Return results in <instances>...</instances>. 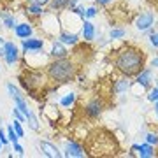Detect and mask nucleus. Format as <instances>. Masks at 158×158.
<instances>
[{"mask_svg": "<svg viewBox=\"0 0 158 158\" xmlns=\"http://www.w3.org/2000/svg\"><path fill=\"white\" fill-rule=\"evenodd\" d=\"M79 35H81V40H85V42H93L97 39V27L93 25L91 19H83L81 21Z\"/></svg>", "mask_w": 158, "mask_h": 158, "instance_id": "2eb2a0df", "label": "nucleus"}, {"mask_svg": "<svg viewBox=\"0 0 158 158\" xmlns=\"http://www.w3.org/2000/svg\"><path fill=\"white\" fill-rule=\"evenodd\" d=\"M27 125H28L30 128L34 130V132H39L40 130V123H39V118H37V114L32 111V113L27 116Z\"/></svg>", "mask_w": 158, "mask_h": 158, "instance_id": "5701e85b", "label": "nucleus"}, {"mask_svg": "<svg viewBox=\"0 0 158 158\" xmlns=\"http://www.w3.org/2000/svg\"><path fill=\"white\" fill-rule=\"evenodd\" d=\"M60 149H62V153H63V156L65 158H86L88 156L85 144L79 142L77 139H74V137L65 139Z\"/></svg>", "mask_w": 158, "mask_h": 158, "instance_id": "423d86ee", "label": "nucleus"}, {"mask_svg": "<svg viewBox=\"0 0 158 158\" xmlns=\"http://www.w3.org/2000/svg\"><path fill=\"white\" fill-rule=\"evenodd\" d=\"M56 39L60 40V42H63L67 48H74L76 44H79V42H81V35H79V32H72V30L62 28L60 32H58Z\"/></svg>", "mask_w": 158, "mask_h": 158, "instance_id": "f3484780", "label": "nucleus"}, {"mask_svg": "<svg viewBox=\"0 0 158 158\" xmlns=\"http://www.w3.org/2000/svg\"><path fill=\"white\" fill-rule=\"evenodd\" d=\"M35 23L32 21H18V25L14 27V30H12V34H14V37L16 39H28V37H32V35H35Z\"/></svg>", "mask_w": 158, "mask_h": 158, "instance_id": "4468645a", "label": "nucleus"}, {"mask_svg": "<svg viewBox=\"0 0 158 158\" xmlns=\"http://www.w3.org/2000/svg\"><path fill=\"white\" fill-rule=\"evenodd\" d=\"M85 9H86V7L83 6V4H79V6L72 7V9H70V11H72L74 14H77V16L81 18V19H85Z\"/></svg>", "mask_w": 158, "mask_h": 158, "instance_id": "2f4dec72", "label": "nucleus"}, {"mask_svg": "<svg viewBox=\"0 0 158 158\" xmlns=\"http://www.w3.org/2000/svg\"><path fill=\"white\" fill-rule=\"evenodd\" d=\"M114 2H116V0H95V4L98 7H109V6H113Z\"/></svg>", "mask_w": 158, "mask_h": 158, "instance_id": "f704fd0d", "label": "nucleus"}, {"mask_svg": "<svg viewBox=\"0 0 158 158\" xmlns=\"http://www.w3.org/2000/svg\"><path fill=\"white\" fill-rule=\"evenodd\" d=\"M98 6L97 4H93V6H88L85 9V19H93V18H97L98 16Z\"/></svg>", "mask_w": 158, "mask_h": 158, "instance_id": "b1692460", "label": "nucleus"}, {"mask_svg": "<svg viewBox=\"0 0 158 158\" xmlns=\"http://www.w3.org/2000/svg\"><path fill=\"white\" fill-rule=\"evenodd\" d=\"M6 132H7V139H9V142H11V144H14V142H18V141H19V137H18V134L14 132V128H12V123L9 125L7 128H6Z\"/></svg>", "mask_w": 158, "mask_h": 158, "instance_id": "c85d7f7f", "label": "nucleus"}, {"mask_svg": "<svg viewBox=\"0 0 158 158\" xmlns=\"http://www.w3.org/2000/svg\"><path fill=\"white\" fill-rule=\"evenodd\" d=\"M125 35H127V30H125V28H121V27H111L107 37H109V40H111V42H114V40L125 39Z\"/></svg>", "mask_w": 158, "mask_h": 158, "instance_id": "4be33fe9", "label": "nucleus"}, {"mask_svg": "<svg viewBox=\"0 0 158 158\" xmlns=\"http://www.w3.org/2000/svg\"><path fill=\"white\" fill-rule=\"evenodd\" d=\"M146 98H148L149 102H151V104H153V102H156V100H158V86H156V85H153L151 88L148 90Z\"/></svg>", "mask_w": 158, "mask_h": 158, "instance_id": "bb28decb", "label": "nucleus"}, {"mask_svg": "<svg viewBox=\"0 0 158 158\" xmlns=\"http://www.w3.org/2000/svg\"><path fill=\"white\" fill-rule=\"evenodd\" d=\"M130 86H132V77H127V76H121L119 74V77H116L113 81V86H111V90L116 97L123 95L127 91H130Z\"/></svg>", "mask_w": 158, "mask_h": 158, "instance_id": "a211bd4d", "label": "nucleus"}, {"mask_svg": "<svg viewBox=\"0 0 158 158\" xmlns=\"http://www.w3.org/2000/svg\"><path fill=\"white\" fill-rule=\"evenodd\" d=\"M155 85H156V86H158V79H155Z\"/></svg>", "mask_w": 158, "mask_h": 158, "instance_id": "79ce46f5", "label": "nucleus"}, {"mask_svg": "<svg viewBox=\"0 0 158 158\" xmlns=\"http://www.w3.org/2000/svg\"><path fill=\"white\" fill-rule=\"evenodd\" d=\"M155 79H156L155 77V69H153L151 65H146L135 77L132 79V85L137 86V88H141L142 91H148L153 85H155Z\"/></svg>", "mask_w": 158, "mask_h": 158, "instance_id": "0eeeda50", "label": "nucleus"}, {"mask_svg": "<svg viewBox=\"0 0 158 158\" xmlns=\"http://www.w3.org/2000/svg\"><path fill=\"white\" fill-rule=\"evenodd\" d=\"M81 4V0H69V9H72V7L79 6Z\"/></svg>", "mask_w": 158, "mask_h": 158, "instance_id": "58836bf2", "label": "nucleus"}, {"mask_svg": "<svg viewBox=\"0 0 158 158\" xmlns=\"http://www.w3.org/2000/svg\"><path fill=\"white\" fill-rule=\"evenodd\" d=\"M149 65H151L153 69H158V55H156V56H153L151 60H149Z\"/></svg>", "mask_w": 158, "mask_h": 158, "instance_id": "e433bc0d", "label": "nucleus"}, {"mask_svg": "<svg viewBox=\"0 0 158 158\" xmlns=\"http://www.w3.org/2000/svg\"><path fill=\"white\" fill-rule=\"evenodd\" d=\"M11 114H12V119H18V121H21V123H27V118H25V114H23L21 111L16 107V106L12 107Z\"/></svg>", "mask_w": 158, "mask_h": 158, "instance_id": "7c9ffc66", "label": "nucleus"}, {"mask_svg": "<svg viewBox=\"0 0 158 158\" xmlns=\"http://www.w3.org/2000/svg\"><path fill=\"white\" fill-rule=\"evenodd\" d=\"M4 2H7V0H4Z\"/></svg>", "mask_w": 158, "mask_h": 158, "instance_id": "c03bdc74", "label": "nucleus"}, {"mask_svg": "<svg viewBox=\"0 0 158 158\" xmlns=\"http://www.w3.org/2000/svg\"><path fill=\"white\" fill-rule=\"evenodd\" d=\"M0 142H2L4 146H11V142H9V139H7L6 128H2V127H0Z\"/></svg>", "mask_w": 158, "mask_h": 158, "instance_id": "72a5a7b5", "label": "nucleus"}, {"mask_svg": "<svg viewBox=\"0 0 158 158\" xmlns=\"http://www.w3.org/2000/svg\"><path fill=\"white\" fill-rule=\"evenodd\" d=\"M6 37H4V35H0V56H2V55H4V46H6Z\"/></svg>", "mask_w": 158, "mask_h": 158, "instance_id": "c9c22d12", "label": "nucleus"}, {"mask_svg": "<svg viewBox=\"0 0 158 158\" xmlns=\"http://www.w3.org/2000/svg\"><path fill=\"white\" fill-rule=\"evenodd\" d=\"M48 79L55 86H65L76 81L79 74V63H76L72 58H62V60H49V63L44 67Z\"/></svg>", "mask_w": 158, "mask_h": 158, "instance_id": "f03ea898", "label": "nucleus"}, {"mask_svg": "<svg viewBox=\"0 0 158 158\" xmlns=\"http://www.w3.org/2000/svg\"><path fill=\"white\" fill-rule=\"evenodd\" d=\"M113 65L118 74L134 79L148 65V55L146 51L142 48H139V46L125 44L114 51Z\"/></svg>", "mask_w": 158, "mask_h": 158, "instance_id": "f257e3e1", "label": "nucleus"}, {"mask_svg": "<svg viewBox=\"0 0 158 158\" xmlns=\"http://www.w3.org/2000/svg\"><path fill=\"white\" fill-rule=\"evenodd\" d=\"M39 149L42 153V156H48V158H62L63 153L60 149V146H56L55 142L51 141H39Z\"/></svg>", "mask_w": 158, "mask_h": 158, "instance_id": "dca6fc26", "label": "nucleus"}, {"mask_svg": "<svg viewBox=\"0 0 158 158\" xmlns=\"http://www.w3.org/2000/svg\"><path fill=\"white\" fill-rule=\"evenodd\" d=\"M155 21H156L155 12L153 11H144V12H141V14H137L135 16V19H134V27H135L139 32H142V34H148V32L155 27Z\"/></svg>", "mask_w": 158, "mask_h": 158, "instance_id": "9b49d317", "label": "nucleus"}, {"mask_svg": "<svg viewBox=\"0 0 158 158\" xmlns=\"http://www.w3.org/2000/svg\"><path fill=\"white\" fill-rule=\"evenodd\" d=\"M6 90H7V95L11 97V98H14V97H19V95H23V91L18 88L14 83H7L6 85Z\"/></svg>", "mask_w": 158, "mask_h": 158, "instance_id": "393cba45", "label": "nucleus"}, {"mask_svg": "<svg viewBox=\"0 0 158 158\" xmlns=\"http://www.w3.org/2000/svg\"><path fill=\"white\" fill-rule=\"evenodd\" d=\"M18 81H19L21 88L25 90V93L32 98H37V95H46L48 86L51 85L44 69L25 67V70L18 76Z\"/></svg>", "mask_w": 158, "mask_h": 158, "instance_id": "20e7f679", "label": "nucleus"}, {"mask_svg": "<svg viewBox=\"0 0 158 158\" xmlns=\"http://www.w3.org/2000/svg\"><path fill=\"white\" fill-rule=\"evenodd\" d=\"M149 34V37H148V40H149V44H151V48H155V49H158V30H149L148 32Z\"/></svg>", "mask_w": 158, "mask_h": 158, "instance_id": "cd10ccee", "label": "nucleus"}, {"mask_svg": "<svg viewBox=\"0 0 158 158\" xmlns=\"http://www.w3.org/2000/svg\"><path fill=\"white\" fill-rule=\"evenodd\" d=\"M48 56H49V60H62V58H69V56H70V49H69L63 42H60L58 39H51L49 49H48Z\"/></svg>", "mask_w": 158, "mask_h": 158, "instance_id": "ddd939ff", "label": "nucleus"}, {"mask_svg": "<svg viewBox=\"0 0 158 158\" xmlns=\"http://www.w3.org/2000/svg\"><path fill=\"white\" fill-rule=\"evenodd\" d=\"M48 12H55V14H60L62 11L69 9V0H49L48 6H46Z\"/></svg>", "mask_w": 158, "mask_h": 158, "instance_id": "412c9836", "label": "nucleus"}, {"mask_svg": "<svg viewBox=\"0 0 158 158\" xmlns=\"http://www.w3.org/2000/svg\"><path fill=\"white\" fill-rule=\"evenodd\" d=\"M21 9H23V14L28 18V21H32V23H37V21L40 19V18L44 16L46 12H48L46 6H40V4H34V2H25Z\"/></svg>", "mask_w": 158, "mask_h": 158, "instance_id": "f8f14e48", "label": "nucleus"}, {"mask_svg": "<svg viewBox=\"0 0 158 158\" xmlns=\"http://www.w3.org/2000/svg\"><path fill=\"white\" fill-rule=\"evenodd\" d=\"M23 2H34V4H40V6H48L49 0H23Z\"/></svg>", "mask_w": 158, "mask_h": 158, "instance_id": "4c0bfd02", "label": "nucleus"}, {"mask_svg": "<svg viewBox=\"0 0 158 158\" xmlns=\"http://www.w3.org/2000/svg\"><path fill=\"white\" fill-rule=\"evenodd\" d=\"M155 104V107H153V113H155V116H156V119H158V100L156 102H153Z\"/></svg>", "mask_w": 158, "mask_h": 158, "instance_id": "ea45409f", "label": "nucleus"}, {"mask_svg": "<svg viewBox=\"0 0 158 158\" xmlns=\"http://www.w3.org/2000/svg\"><path fill=\"white\" fill-rule=\"evenodd\" d=\"M0 21H2V28L12 32L14 27L18 25V18H16L14 12L7 11V9H2V11H0Z\"/></svg>", "mask_w": 158, "mask_h": 158, "instance_id": "6ab92c4d", "label": "nucleus"}, {"mask_svg": "<svg viewBox=\"0 0 158 158\" xmlns=\"http://www.w3.org/2000/svg\"><path fill=\"white\" fill-rule=\"evenodd\" d=\"M2 60L7 67H16V65L21 63V51H19V46L14 40H6Z\"/></svg>", "mask_w": 158, "mask_h": 158, "instance_id": "6e6552de", "label": "nucleus"}, {"mask_svg": "<svg viewBox=\"0 0 158 158\" xmlns=\"http://www.w3.org/2000/svg\"><path fill=\"white\" fill-rule=\"evenodd\" d=\"M76 102H77V93H76V91H67V93H63V95L60 97L58 104H60V107H63V109H70V107L76 106Z\"/></svg>", "mask_w": 158, "mask_h": 158, "instance_id": "aec40b11", "label": "nucleus"}, {"mask_svg": "<svg viewBox=\"0 0 158 158\" xmlns=\"http://www.w3.org/2000/svg\"><path fill=\"white\" fill-rule=\"evenodd\" d=\"M106 109H107V104H106V100L100 95L91 97L90 100L83 106V116L86 119H90V121H95V119H98L104 114Z\"/></svg>", "mask_w": 158, "mask_h": 158, "instance_id": "39448f33", "label": "nucleus"}, {"mask_svg": "<svg viewBox=\"0 0 158 158\" xmlns=\"http://www.w3.org/2000/svg\"><path fill=\"white\" fill-rule=\"evenodd\" d=\"M19 51H21V56L27 53H34V51H42L46 48V39L44 37H37L32 35L28 39H21L19 40Z\"/></svg>", "mask_w": 158, "mask_h": 158, "instance_id": "1a4fd4ad", "label": "nucleus"}, {"mask_svg": "<svg viewBox=\"0 0 158 158\" xmlns=\"http://www.w3.org/2000/svg\"><path fill=\"white\" fill-rule=\"evenodd\" d=\"M11 146H12V151L16 153L18 156H25V148H23L21 144H19V141L14 142V144H11Z\"/></svg>", "mask_w": 158, "mask_h": 158, "instance_id": "473e14b6", "label": "nucleus"}, {"mask_svg": "<svg viewBox=\"0 0 158 158\" xmlns=\"http://www.w3.org/2000/svg\"><path fill=\"white\" fill-rule=\"evenodd\" d=\"M158 148L151 146L149 142H141V144H132L130 146V153H128V156H135V158H155L158 156V151H156Z\"/></svg>", "mask_w": 158, "mask_h": 158, "instance_id": "9d476101", "label": "nucleus"}, {"mask_svg": "<svg viewBox=\"0 0 158 158\" xmlns=\"http://www.w3.org/2000/svg\"><path fill=\"white\" fill-rule=\"evenodd\" d=\"M12 128H14V132L18 134V137H19V139H21V137H25V127H23L21 121L14 119V121H12Z\"/></svg>", "mask_w": 158, "mask_h": 158, "instance_id": "c756f323", "label": "nucleus"}, {"mask_svg": "<svg viewBox=\"0 0 158 158\" xmlns=\"http://www.w3.org/2000/svg\"><path fill=\"white\" fill-rule=\"evenodd\" d=\"M86 153L88 156H114L118 155V144L111 132L107 130H95L86 137Z\"/></svg>", "mask_w": 158, "mask_h": 158, "instance_id": "7ed1b4c3", "label": "nucleus"}, {"mask_svg": "<svg viewBox=\"0 0 158 158\" xmlns=\"http://www.w3.org/2000/svg\"><path fill=\"white\" fill-rule=\"evenodd\" d=\"M0 30H2V21H0Z\"/></svg>", "mask_w": 158, "mask_h": 158, "instance_id": "37998d69", "label": "nucleus"}, {"mask_svg": "<svg viewBox=\"0 0 158 158\" xmlns=\"http://www.w3.org/2000/svg\"><path fill=\"white\" fill-rule=\"evenodd\" d=\"M2 153H4V144L0 142V155H2Z\"/></svg>", "mask_w": 158, "mask_h": 158, "instance_id": "a19ab883", "label": "nucleus"}, {"mask_svg": "<svg viewBox=\"0 0 158 158\" xmlns=\"http://www.w3.org/2000/svg\"><path fill=\"white\" fill-rule=\"evenodd\" d=\"M144 141L149 142L151 146L158 148V132H146V135H144Z\"/></svg>", "mask_w": 158, "mask_h": 158, "instance_id": "a878e982", "label": "nucleus"}]
</instances>
